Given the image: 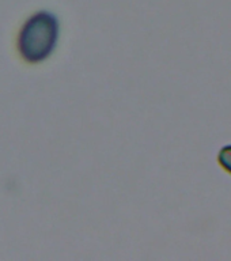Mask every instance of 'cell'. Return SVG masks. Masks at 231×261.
Returning a JSON list of instances; mask_svg holds the SVG:
<instances>
[{
  "instance_id": "7a4b0ae2",
  "label": "cell",
  "mask_w": 231,
  "mask_h": 261,
  "mask_svg": "<svg viewBox=\"0 0 231 261\" xmlns=\"http://www.w3.org/2000/svg\"><path fill=\"white\" fill-rule=\"evenodd\" d=\"M218 162L224 170L231 174V144L220 148L219 154H218Z\"/></svg>"
},
{
  "instance_id": "6da1fadb",
  "label": "cell",
  "mask_w": 231,
  "mask_h": 261,
  "mask_svg": "<svg viewBox=\"0 0 231 261\" xmlns=\"http://www.w3.org/2000/svg\"><path fill=\"white\" fill-rule=\"evenodd\" d=\"M59 40V20L53 14L41 11L23 24L18 46L24 60L40 63L48 59Z\"/></svg>"
}]
</instances>
